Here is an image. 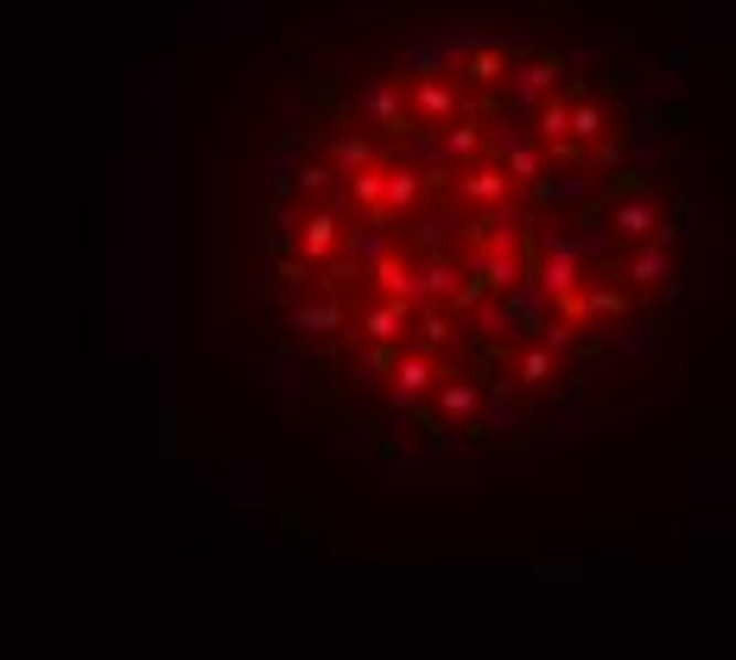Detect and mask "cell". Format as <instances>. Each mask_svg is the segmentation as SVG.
<instances>
[{
  "mask_svg": "<svg viewBox=\"0 0 736 660\" xmlns=\"http://www.w3.org/2000/svg\"><path fill=\"white\" fill-rule=\"evenodd\" d=\"M438 152H445V166H451V172L477 166V159H482V127H477V115H457V121H445Z\"/></svg>",
  "mask_w": 736,
  "mask_h": 660,
  "instance_id": "obj_9",
  "label": "cell"
},
{
  "mask_svg": "<svg viewBox=\"0 0 736 660\" xmlns=\"http://www.w3.org/2000/svg\"><path fill=\"white\" fill-rule=\"evenodd\" d=\"M431 299H457V260L451 254H431L406 274V311L413 305H431Z\"/></svg>",
  "mask_w": 736,
  "mask_h": 660,
  "instance_id": "obj_6",
  "label": "cell"
},
{
  "mask_svg": "<svg viewBox=\"0 0 736 660\" xmlns=\"http://www.w3.org/2000/svg\"><path fill=\"white\" fill-rule=\"evenodd\" d=\"M451 184H457V203H470V210H495V203L514 198V184H508L495 166H463Z\"/></svg>",
  "mask_w": 736,
  "mask_h": 660,
  "instance_id": "obj_8",
  "label": "cell"
},
{
  "mask_svg": "<svg viewBox=\"0 0 736 660\" xmlns=\"http://www.w3.org/2000/svg\"><path fill=\"white\" fill-rule=\"evenodd\" d=\"M470 242L477 248H489V254H502V248H521L527 242V228H533V210L521 198H508V203H495V210H477L470 216Z\"/></svg>",
  "mask_w": 736,
  "mask_h": 660,
  "instance_id": "obj_2",
  "label": "cell"
},
{
  "mask_svg": "<svg viewBox=\"0 0 736 660\" xmlns=\"http://www.w3.org/2000/svg\"><path fill=\"white\" fill-rule=\"evenodd\" d=\"M482 152H489V166L521 191V184H540L546 178V147L527 140L521 127H502V134H482Z\"/></svg>",
  "mask_w": 736,
  "mask_h": 660,
  "instance_id": "obj_1",
  "label": "cell"
},
{
  "mask_svg": "<svg viewBox=\"0 0 736 660\" xmlns=\"http://www.w3.org/2000/svg\"><path fill=\"white\" fill-rule=\"evenodd\" d=\"M362 115L375 127H387V134H419V121H413V108H406V83H369V96H362Z\"/></svg>",
  "mask_w": 736,
  "mask_h": 660,
  "instance_id": "obj_5",
  "label": "cell"
},
{
  "mask_svg": "<svg viewBox=\"0 0 736 660\" xmlns=\"http://www.w3.org/2000/svg\"><path fill=\"white\" fill-rule=\"evenodd\" d=\"M438 406H445L451 419H470V413H477V381H451V387H438Z\"/></svg>",
  "mask_w": 736,
  "mask_h": 660,
  "instance_id": "obj_23",
  "label": "cell"
},
{
  "mask_svg": "<svg viewBox=\"0 0 736 660\" xmlns=\"http://www.w3.org/2000/svg\"><path fill=\"white\" fill-rule=\"evenodd\" d=\"M292 184H299L305 198H324V191H330V184H337V178H330L324 166H311V159H305L299 172H292Z\"/></svg>",
  "mask_w": 736,
  "mask_h": 660,
  "instance_id": "obj_25",
  "label": "cell"
},
{
  "mask_svg": "<svg viewBox=\"0 0 736 660\" xmlns=\"http://www.w3.org/2000/svg\"><path fill=\"white\" fill-rule=\"evenodd\" d=\"M279 279H286V286H305V279H311V267H305L299 254H286V260H279Z\"/></svg>",
  "mask_w": 736,
  "mask_h": 660,
  "instance_id": "obj_28",
  "label": "cell"
},
{
  "mask_svg": "<svg viewBox=\"0 0 736 660\" xmlns=\"http://www.w3.org/2000/svg\"><path fill=\"white\" fill-rule=\"evenodd\" d=\"M508 71H514V45H489V39H482V45L470 51V57H463V76H470L477 89H489V83H502Z\"/></svg>",
  "mask_w": 736,
  "mask_h": 660,
  "instance_id": "obj_11",
  "label": "cell"
},
{
  "mask_svg": "<svg viewBox=\"0 0 736 660\" xmlns=\"http://www.w3.org/2000/svg\"><path fill=\"white\" fill-rule=\"evenodd\" d=\"M343 242H350V254H355V260H369V267H375L381 254H394L387 228H381V216H375V223H362V228H343Z\"/></svg>",
  "mask_w": 736,
  "mask_h": 660,
  "instance_id": "obj_18",
  "label": "cell"
},
{
  "mask_svg": "<svg viewBox=\"0 0 736 660\" xmlns=\"http://www.w3.org/2000/svg\"><path fill=\"white\" fill-rule=\"evenodd\" d=\"M553 369H558L553 350H527V355H521V381H546Z\"/></svg>",
  "mask_w": 736,
  "mask_h": 660,
  "instance_id": "obj_26",
  "label": "cell"
},
{
  "mask_svg": "<svg viewBox=\"0 0 736 660\" xmlns=\"http://www.w3.org/2000/svg\"><path fill=\"white\" fill-rule=\"evenodd\" d=\"M406 318H413V311H406V305H375V311H362V330H369V337H375L381 350H394V343H401L406 337Z\"/></svg>",
  "mask_w": 736,
  "mask_h": 660,
  "instance_id": "obj_13",
  "label": "cell"
},
{
  "mask_svg": "<svg viewBox=\"0 0 736 660\" xmlns=\"http://www.w3.org/2000/svg\"><path fill=\"white\" fill-rule=\"evenodd\" d=\"M362 166H375V147H369V140H355V134L330 140V159H324V172H330V178H355Z\"/></svg>",
  "mask_w": 736,
  "mask_h": 660,
  "instance_id": "obj_14",
  "label": "cell"
},
{
  "mask_svg": "<svg viewBox=\"0 0 736 660\" xmlns=\"http://www.w3.org/2000/svg\"><path fill=\"white\" fill-rule=\"evenodd\" d=\"M406 108H413V121H457V115H463V108H457V89L445 83V76H426V83H413Z\"/></svg>",
  "mask_w": 736,
  "mask_h": 660,
  "instance_id": "obj_10",
  "label": "cell"
},
{
  "mask_svg": "<svg viewBox=\"0 0 736 660\" xmlns=\"http://www.w3.org/2000/svg\"><path fill=\"white\" fill-rule=\"evenodd\" d=\"M381 172H387V166H362L355 178H343L350 203H362V210H381Z\"/></svg>",
  "mask_w": 736,
  "mask_h": 660,
  "instance_id": "obj_22",
  "label": "cell"
},
{
  "mask_svg": "<svg viewBox=\"0 0 736 660\" xmlns=\"http://www.w3.org/2000/svg\"><path fill=\"white\" fill-rule=\"evenodd\" d=\"M609 228H616V235H629V242H641V248H648V242H654V248H666V242L680 235V228H673V216H666L654 198L609 203Z\"/></svg>",
  "mask_w": 736,
  "mask_h": 660,
  "instance_id": "obj_3",
  "label": "cell"
},
{
  "mask_svg": "<svg viewBox=\"0 0 736 660\" xmlns=\"http://www.w3.org/2000/svg\"><path fill=\"white\" fill-rule=\"evenodd\" d=\"M660 279H673V254L648 242V248L629 260V286H660Z\"/></svg>",
  "mask_w": 736,
  "mask_h": 660,
  "instance_id": "obj_19",
  "label": "cell"
},
{
  "mask_svg": "<svg viewBox=\"0 0 736 660\" xmlns=\"http://www.w3.org/2000/svg\"><path fill=\"white\" fill-rule=\"evenodd\" d=\"M451 228H457V210H431V216L413 223V242H419V248H445V242H451Z\"/></svg>",
  "mask_w": 736,
  "mask_h": 660,
  "instance_id": "obj_21",
  "label": "cell"
},
{
  "mask_svg": "<svg viewBox=\"0 0 736 660\" xmlns=\"http://www.w3.org/2000/svg\"><path fill=\"white\" fill-rule=\"evenodd\" d=\"M431 387V355L426 350H406V355H394V394H426Z\"/></svg>",
  "mask_w": 736,
  "mask_h": 660,
  "instance_id": "obj_15",
  "label": "cell"
},
{
  "mask_svg": "<svg viewBox=\"0 0 736 660\" xmlns=\"http://www.w3.org/2000/svg\"><path fill=\"white\" fill-rule=\"evenodd\" d=\"M337 242H343V223H337V216H324V210H305L299 228H292V254H299L305 267H318Z\"/></svg>",
  "mask_w": 736,
  "mask_h": 660,
  "instance_id": "obj_7",
  "label": "cell"
},
{
  "mask_svg": "<svg viewBox=\"0 0 736 660\" xmlns=\"http://www.w3.org/2000/svg\"><path fill=\"white\" fill-rule=\"evenodd\" d=\"M299 216H305L299 203H279V210H274V248H286V242H292V228H299Z\"/></svg>",
  "mask_w": 736,
  "mask_h": 660,
  "instance_id": "obj_27",
  "label": "cell"
},
{
  "mask_svg": "<svg viewBox=\"0 0 736 660\" xmlns=\"http://www.w3.org/2000/svg\"><path fill=\"white\" fill-rule=\"evenodd\" d=\"M406 64H413V83H426V76H445V64H438V39L413 45V51H406Z\"/></svg>",
  "mask_w": 736,
  "mask_h": 660,
  "instance_id": "obj_24",
  "label": "cell"
},
{
  "mask_svg": "<svg viewBox=\"0 0 736 660\" xmlns=\"http://www.w3.org/2000/svg\"><path fill=\"white\" fill-rule=\"evenodd\" d=\"M419 198H426V178L413 172V166H387L381 172V216L387 210H413Z\"/></svg>",
  "mask_w": 736,
  "mask_h": 660,
  "instance_id": "obj_12",
  "label": "cell"
},
{
  "mask_svg": "<svg viewBox=\"0 0 736 660\" xmlns=\"http://www.w3.org/2000/svg\"><path fill=\"white\" fill-rule=\"evenodd\" d=\"M406 274H413L406 248H394V254H381V260H375V286H381V292H387L394 305H406Z\"/></svg>",
  "mask_w": 736,
  "mask_h": 660,
  "instance_id": "obj_20",
  "label": "cell"
},
{
  "mask_svg": "<svg viewBox=\"0 0 736 660\" xmlns=\"http://www.w3.org/2000/svg\"><path fill=\"white\" fill-rule=\"evenodd\" d=\"M609 134V115L604 108H597V102H572V108H565V140H604Z\"/></svg>",
  "mask_w": 736,
  "mask_h": 660,
  "instance_id": "obj_16",
  "label": "cell"
},
{
  "mask_svg": "<svg viewBox=\"0 0 736 660\" xmlns=\"http://www.w3.org/2000/svg\"><path fill=\"white\" fill-rule=\"evenodd\" d=\"M558 89V51H540V57H527V64H514L508 71V102L527 115V108H540V96H553Z\"/></svg>",
  "mask_w": 736,
  "mask_h": 660,
  "instance_id": "obj_4",
  "label": "cell"
},
{
  "mask_svg": "<svg viewBox=\"0 0 736 660\" xmlns=\"http://www.w3.org/2000/svg\"><path fill=\"white\" fill-rule=\"evenodd\" d=\"M337 324H343V305H330V299L292 305V330H305V337H330Z\"/></svg>",
  "mask_w": 736,
  "mask_h": 660,
  "instance_id": "obj_17",
  "label": "cell"
}]
</instances>
